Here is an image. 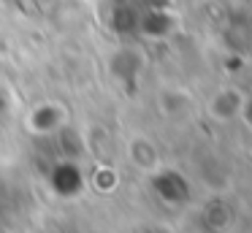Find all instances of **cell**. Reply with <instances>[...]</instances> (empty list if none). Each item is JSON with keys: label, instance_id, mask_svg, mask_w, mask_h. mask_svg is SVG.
I'll return each mask as SVG.
<instances>
[{"label": "cell", "instance_id": "6da1fadb", "mask_svg": "<svg viewBox=\"0 0 252 233\" xmlns=\"http://www.w3.org/2000/svg\"><path fill=\"white\" fill-rule=\"evenodd\" d=\"M65 119V111H63L60 103H41V106L33 108V114L28 117V125L35 130V133H52L57 130V125Z\"/></svg>", "mask_w": 252, "mask_h": 233}, {"label": "cell", "instance_id": "7a4b0ae2", "mask_svg": "<svg viewBox=\"0 0 252 233\" xmlns=\"http://www.w3.org/2000/svg\"><path fill=\"white\" fill-rule=\"evenodd\" d=\"M241 103H244V98H241L239 90H220L217 95L209 100V111H212V117L217 119H233L236 114L241 111Z\"/></svg>", "mask_w": 252, "mask_h": 233}]
</instances>
